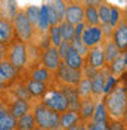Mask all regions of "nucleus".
<instances>
[{"label": "nucleus", "instance_id": "obj_1", "mask_svg": "<svg viewBox=\"0 0 127 130\" xmlns=\"http://www.w3.org/2000/svg\"><path fill=\"white\" fill-rule=\"evenodd\" d=\"M102 99L111 120H124V112H126L127 106V95L123 83L118 81V84L109 93H106Z\"/></svg>", "mask_w": 127, "mask_h": 130}, {"label": "nucleus", "instance_id": "obj_2", "mask_svg": "<svg viewBox=\"0 0 127 130\" xmlns=\"http://www.w3.org/2000/svg\"><path fill=\"white\" fill-rule=\"evenodd\" d=\"M33 114L37 126L44 130H59L61 126V114L52 111L41 101L33 106Z\"/></svg>", "mask_w": 127, "mask_h": 130}, {"label": "nucleus", "instance_id": "obj_3", "mask_svg": "<svg viewBox=\"0 0 127 130\" xmlns=\"http://www.w3.org/2000/svg\"><path fill=\"white\" fill-rule=\"evenodd\" d=\"M13 24V30H15V36L16 39L22 43L31 41L33 39V24L31 21L28 19V16L25 13V10H18V13L15 15V18L12 19Z\"/></svg>", "mask_w": 127, "mask_h": 130}, {"label": "nucleus", "instance_id": "obj_4", "mask_svg": "<svg viewBox=\"0 0 127 130\" xmlns=\"http://www.w3.org/2000/svg\"><path fill=\"white\" fill-rule=\"evenodd\" d=\"M41 102L47 108H50L52 111L59 112V114L65 112L68 109V101H67L65 95L62 93V90L59 87H56V89L49 87L47 92L44 93V96L41 98Z\"/></svg>", "mask_w": 127, "mask_h": 130}, {"label": "nucleus", "instance_id": "obj_5", "mask_svg": "<svg viewBox=\"0 0 127 130\" xmlns=\"http://www.w3.org/2000/svg\"><path fill=\"white\" fill-rule=\"evenodd\" d=\"M27 46L22 41H13L9 44V55H8V61L13 65L15 68H18L19 71L27 65Z\"/></svg>", "mask_w": 127, "mask_h": 130}, {"label": "nucleus", "instance_id": "obj_6", "mask_svg": "<svg viewBox=\"0 0 127 130\" xmlns=\"http://www.w3.org/2000/svg\"><path fill=\"white\" fill-rule=\"evenodd\" d=\"M83 78L81 70H72L68 65L62 62L56 71V81L58 84H67V86H78L80 80Z\"/></svg>", "mask_w": 127, "mask_h": 130}, {"label": "nucleus", "instance_id": "obj_7", "mask_svg": "<svg viewBox=\"0 0 127 130\" xmlns=\"http://www.w3.org/2000/svg\"><path fill=\"white\" fill-rule=\"evenodd\" d=\"M62 62L64 61L59 55V50H58L56 46H49L47 49H44L41 52V65L46 67L52 73H56Z\"/></svg>", "mask_w": 127, "mask_h": 130}, {"label": "nucleus", "instance_id": "obj_8", "mask_svg": "<svg viewBox=\"0 0 127 130\" xmlns=\"http://www.w3.org/2000/svg\"><path fill=\"white\" fill-rule=\"evenodd\" d=\"M81 40L87 47H93L101 44L103 40V31L101 25H86L84 31L81 34Z\"/></svg>", "mask_w": 127, "mask_h": 130}, {"label": "nucleus", "instance_id": "obj_9", "mask_svg": "<svg viewBox=\"0 0 127 130\" xmlns=\"http://www.w3.org/2000/svg\"><path fill=\"white\" fill-rule=\"evenodd\" d=\"M19 77V70L15 68L9 61L0 62V81L5 86H10L12 83H15Z\"/></svg>", "mask_w": 127, "mask_h": 130}, {"label": "nucleus", "instance_id": "obj_10", "mask_svg": "<svg viewBox=\"0 0 127 130\" xmlns=\"http://www.w3.org/2000/svg\"><path fill=\"white\" fill-rule=\"evenodd\" d=\"M86 64L92 65L96 70H103L106 67V61H105V53H103V46L98 44L90 47L87 58H86Z\"/></svg>", "mask_w": 127, "mask_h": 130}, {"label": "nucleus", "instance_id": "obj_11", "mask_svg": "<svg viewBox=\"0 0 127 130\" xmlns=\"http://www.w3.org/2000/svg\"><path fill=\"white\" fill-rule=\"evenodd\" d=\"M10 114L15 117L16 120L21 118L22 115L30 112V109L33 108V105L30 104V101H25V99H19V98H13L10 102H6Z\"/></svg>", "mask_w": 127, "mask_h": 130}, {"label": "nucleus", "instance_id": "obj_12", "mask_svg": "<svg viewBox=\"0 0 127 130\" xmlns=\"http://www.w3.org/2000/svg\"><path fill=\"white\" fill-rule=\"evenodd\" d=\"M58 87L62 90V93L65 95L67 101H68V109L78 111L80 105H81V98L78 95L77 87L75 86H67V84H59Z\"/></svg>", "mask_w": 127, "mask_h": 130}, {"label": "nucleus", "instance_id": "obj_13", "mask_svg": "<svg viewBox=\"0 0 127 130\" xmlns=\"http://www.w3.org/2000/svg\"><path fill=\"white\" fill-rule=\"evenodd\" d=\"M112 40L117 44V47L120 49L121 53L124 50H127V21H126V18H123L121 22L114 28Z\"/></svg>", "mask_w": 127, "mask_h": 130}, {"label": "nucleus", "instance_id": "obj_14", "mask_svg": "<svg viewBox=\"0 0 127 130\" xmlns=\"http://www.w3.org/2000/svg\"><path fill=\"white\" fill-rule=\"evenodd\" d=\"M108 68L105 67L103 70H99L95 74V77H92V90H93V98L96 99H101L103 98V89H105V80H106V75H108Z\"/></svg>", "mask_w": 127, "mask_h": 130}, {"label": "nucleus", "instance_id": "obj_15", "mask_svg": "<svg viewBox=\"0 0 127 130\" xmlns=\"http://www.w3.org/2000/svg\"><path fill=\"white\" fill-rule=\"evenodd\" d=\"M67 22L72 25H77L80 22H84V8L78 5V3H71L67 6V12H65V19Z\"/></svg>", "mask_w": 127, "mask_h": 130}, {"label": "nucleus", "instance_id": "obj_16", "mask_svg": "<svg viewBox=\"0 0 127 130\" xmlns=\"http://www.w3.org/2000/svg\"><path fill=\"white\" fill-rule=\"evenodd\" d=\"M16 120L10 114L8 105L0 101V130H16Z\"/></svg>", "mask_w": 127, "mask_h": 130}, {"label": "nucleus", "instance_id": "obj_17", "mask_svg": "<svg viewBox=\"0 0 127 130\" xmlns=\"http://www.w3.org/2000/svg\"><path fill=\"white\" fill-rule=\"evenodd\" d=\"M99 99L96 98H87V99H81V105H80V117H81V121L83 123H90L93 118V114L96 109V104H98Z\"/></svg>", "mask_w": 127, "mask_h": 130}, {"label": "nucleus", "instance_id": "obj_18", "mask_svg": "<svg viewBox=\"0 0 127 130\" xmlns=\"http://www.w3.org/2000/svg\"><path fill=\"white\" fill-rule=\"evenodd\" d=\"M81 123V117H80L78 111H72V109H67L65 112L61 114V126L59 130H68Z\"/></svg>", "mask_w": 127, "mask_h": 130}, {"label": "nucleus", "instance_id": "obj_19", "mask_svg": "<svg viewBox=\"0 0 127 130\" xmlns=\"http://www.w3.org/2000/svg\"><path fill=\"white\" fill-rule=\"evenodd\" d=\"M15 37V30L12 21L0 18V43L3 44H10Z\"/></svg>", "mask_w": 127, "mask_h": 130}, {"label": "nucleus", "instance_id": "obj_20", "mask_svg": "<svg viewBox=\"0 0 127 130\" xmlns=\"http://www.w3.org/2000/svg\"><path fill=\"white\" fill-rule=\"evenodd\" d=\"M28 78L43 81V83L47 84L49 81L52 80V71H49L43 65H36V67H31V70L28 71Z\"/></svg>", "mask_w": 127, "mask_h": 130}, {"label": "nucleus", "instance_id": "obj_21", "mask_svg": "<svg viewBox=\"0 0 127 130\" xmlns=\"http://www.w3.org/2000/svg\"><path fill=\"white\" fill-rule=\"evenodd\" d=\"M25 84H27V89L30 92V95L33 98H41L44 96V93L47 92V84L43 83V81H37V80H33V78H27L25 80Z\"/></svg>", "mask_w": 127, "mask_h": 130}, {"label": "nucleus", "instance_id": "obj_22", "mask_svg": "<svg viewBox=\"0 0 127 130\" xmlns=\"http://www.w3.org/2000/svg\"><path fill=\"white\" fill-rule=\"evenodd\" d=\"M64 62L68 65L70 68H72V70H83V67H84V64H86V59H84V58L81 56L78 52L71 46L68 55H67V59H65Z\"/></svg>", "mask_w": 127, "mask_h": 130}, {"label": "nucleus", "instance_id": "obj_23", "mask_svg": "<svg viewBox=\"0 0 127 130\" xmlns=\"http://www.w3.org/2000/svg\"><path fill=\"white\" fill-rule=\"evenodd\" d=\"M9 87H10V95L13 98H19V99H25V101H31L33 99V96L30 95V92L27 89L25 81L22 83V81L16 80L15 83H12Z\"/></svg>", "mask_w": 127, "mask_h": 130}, {"label": "nucleus", "instance_id": "obj_24", "mask_svg": "<svg viewBox=\"0 0 127 130\" xmlns=\"http://www.w3.org/2000/svg\"><path fill=\"white\" fill-rule=\"evenodd\" d=\"M92 123H95V124H108L109 123V115L106 111V106L103 104V99H99L96 104V109L95 114H93V118H92Z\"/></svg>", "mask_w": 127, "mask_h": 130}, {"label": "nucleus", "instance_id": "obj_25", "mask_svg": "<svg viewBox=\"0 0 127 130\" xmlns=\"http://www.w3.org/2000/svg\"><path fill=\"white\" fill-rule=\"evenodd\" d=\"M103 53H105V61H106V65H109L115 59V58L118 56L120 53V49L117 47V44L114 43L112 39H105L103 41Z\"/></svg>", "mask_w": 127, "mask_h": 130}, {"label": "nucleus", "instance_id": "obj_26", "mask_svg": "<svg viewBox=\"0 0 127 130\" xmlns=\"http://www.w3.org/2000/svg\"><path fill=\"white\" fill-rule=\"evenodd\" d=\"M106 68H108L109 73H111L112 75H115V77H120L123 73H126L127 71V65H126V62H124V56H123V53H120L111 64L106 65Z\"/></svg>", "mask_w": 127, "mask_h": 130}, {"label": "nucleus", "instance_id": "obj_27", "mask_svg": "<svg viewBox=\"0 0 127 130\" xmlns=\"http://www.w3.org/2000/svg\"><path fill=\"white\" fill-rule=\"evenodd\" d=\"M37 127V123H36V118H34V114L28 112L22 115L21 118H18V123H16V130H33Z\"/></svg>", "mask_w": 127, "mask_h": 130}, {"label": "nucleus", "instance_id": "obj_28", "mask_svg": "<svg viewBox=\"0 0 127 130\" xmlns=\"http://www.w3.org/2000/svg\"><path fill=\"white\" fill-rule=\"evenodd\" d=\"M77 90H78V95L81 99H87V98L93 96V90H92V80L87 78V77H83L80 80L78 86H77Z\"/></svg>", "mask_w": 127, "mask_h": 130}, {"label": "nucleus", "instance_id": "obj_29", "mask_svg": "<svg viewBox=\"0 0 127 130\" xmlns=\"http://www.w3.org/2000/svg\"><path fill=\"white\" fill-rule=\"evenodd\" d=\"M84 22H86V25H101L98 8H93V6L84 8Z\"/></svg>", "mask_w": 127, "mask_h": 130}, {"label": "nucleus", "instance_id": "obj_30", "mask_svg": "<svg viewBox=\"0 0 127 130\" xmlns=\"http://www.w3.org/2000/svg\"><path fill=\"white\" fill-rule=\"evenodd\" d=\"M59 30H61L62 40L72 41L74 39H75V28H74L72 24L67 22V21H62V22H59Z\"/></svg>", "mask_w": 127, "mask_h": 130}, {"label": "nucleus", "instance_id": "obj_31", "mask_svg": "<svg viewBox=\"0 0 127 130\" xmlns=\"http://www.w3.org/2000/svg\"><path fill=\"white\" fill-rule=\"evenodd\" d=\"M47 8H49V5H43V6L40 8V19H39V24H37V27H39V30H40L41 32L47 31L49 27H50Z\"/></svg>", "mask_w": 127, "mask_h": 130}, {"label": "nucleus", "instance_id": "obj_32", "mask_svg": "<svg viewBox=\"0 0 127 130\" xmlns=\"http://www.w3.org/2000/svg\"><path fill=\"white\" fill-rule=\"evenodd\" d=\"M49 39H50V43L52 46H56L59 47L61 43H62V36H61V30H59V25H55V27H50L49 28Z\"/></svg>", "mask_w": 127, "mask_h": 130}, {"label": "nucleus", "instance_id": "obj_33", "mask_svg": "<svg viewBox=\"0 0 127 130\" xmlns=\"http://www.w3.org/2000/svg\"><path fill=\"white\" fill-rule=\"evenodd\" d=\"M98 12H99V21H101V25H108L109 24L111 6H109L108 3H103L102 6L98 8Z\"/></svg>", "mask_w": 127, "mask_h": 130}, {"label": "nucleus", "instance_id": "obj_34", "mask_svg": "<svg viewBox=\"0 0 127 130\" xmlns=\"http://www.w3.org/2000/svg\"><path fill=\"white\" fill-rule=\"evenodd\" d=\"M71 46H72L74 49H75V50H77V52H78V53H80V55H81L83 58H84V59L87 58L89 52H90V47H87V46H86V44L83 43V40H81V39L75 37V39H74V40L71 41Z\"/></svg>", "mask_w": 127, "mask_h": 130}, {"label": "nucleus", "instance_id": "obj_35", "mask_svg": "<svg viewBox=\"0 0 127 130\" xmlns=\"http://www.w3.org/2000/svg\"><path fill=\"white\" fill-rule=\"evenodd\" d=\"M123 16H121V10L117 6H111V16H109V27L111 28H115L117 25L121 22Z\"/></svg>", "mask_w": 127, "mask_h": 130}, {"label": "nucleus", "instance_id": "obj_36", "mask_svg": "<svg viewBox=\"0 0 127 130\" xmlns=\"http://www.w3.org/2000/svg\"><path fill=\"white\" fill-rule=\"evenodd\" d=\"M25 13L28 16V19L31 21L33 25H37L39 24V19H40V8L37 6H28L25 9Z\"/></svg>", "mask_w": 127, "mask_h": 130}, {"label": "nucleus", "instance_id": "obj_37", "mask_svg": "<svg viewBox=\"0 0 127 130\" xmlns=\"http://www.w3.org/2000/svg\"><path fill=\"white\" fill-rule=\"evenodd\" d=\"M109 71V70H108ZM118 84V77H115V75H112L111 73H108L106 75V80H105V89H103V96L106 95V93H109L115 86Z\"/></svg>", "mask_w": 127, "mask_h": 130}, {"label": "nucleus", "instance_id": "obj_38", "mask_svg": "<svg viewBox=\"0 0 127 130\" xmlns=\"http://www.w3.org/2000/svg\"><path fill=\"white\" fill-rule=\"evenodd\" d=\"M53 8H55L56 13L59 16V19H61V22H62L64 19H65V12H67V3L64 2V0H53Z\"/></svg>", "mask_w": 127, "mask_h": 130}, {"label": "nucleus", "instance_id": "obj_39", "mask_svg": "<svg viewBox=\"0 0 127 130\" xmlns=\"http://www.w3.org/2000/svg\"><path fill=\"white\" fill-rule=\"evenodd\" d=\"M47 12H49V22H50V27L59 25L61 19H59V16H58V13H56V10H55V8H53V5H49Z\"/></svg>", "mask_w": 127, "mask_h": 130}, {"label": "nucleus", "instance_id": "obj_40", "mask_svg": "<svg viewBox=\"0 0 127 130\" xmlns=\"http://www.w3.org/2000/svg\"><path fill=\"white\" fill-rule=\"evenodd\" d=\"M108 130H126V121L124 120H111L109 118Z\"/></svg>", "mask_w": 127, "mask_h": 130}, {"label": "nucleus", "instance_id": "obj_41", "mask_svg": "<svg viewBox=\"0 0 127 130\" xmlns=\"http://www.w3.org/2000/svg\"><path fill=\"white\" fill-rule=\"evenodd\" d=\"M70 49H71V41H65V40H64L62 43H61V46L58 47V50H59V55H61V58H62V61H65V59H67V55H68Z\"/></svg>", "mask_w": 127, "mask_h": 130}, {"label": "nucleus", "instance_id": "obj_42", "mask_svg": "<svg viewBox=\"0 0 127 130\" xmlns=\"http://www.w3.org/2000/svg\"><path fill=\"white\" fill-rule=\"evenodd\" d=\"M98 71H99V70L93 68L92 65H89V64H84L83 70H81V73H83V77H87V78H92V77H95V74L98 73Z\"/></svg>", "mask_w": 127, "mask_h": 130}, {"label": "nucleus", "instance_id": "obj_43", "mask_svg": "<svg viewBox=\"0 0 127 130\" xmlns=\"http://www.w3.org/2000/svg\"><path fill=\"white\" fill-rule=\"evenodd\" d=\"M8 13L9 18H15V15L18 13V9H16V2L15 0H8Z\"/></svg>", "mask_w": 127, "mask_h": 130}, {"label": "nucleus", "instance_id": "obj_44", "mask_svg": "<svg viewBox=\"0 0 127 130\" xmlns=\"http://www.w3.org/2000/svg\"><path fill=\"white\" fill-rule=\"evenodd\" d=\"M8 55H9V44L0 43V62L8 61Z\"/></svg>", "mask_w": 127, "mask_h": 130}, {"label": "nucleus", "instance_id": "obj_45", "mask_svg": "<svg viewBox=\"0 0 127 130\" xmlns=\"http://www.w3.org/2000/svg\"><path fill=\"white\" fill-rule=\"evenodd\" d=\"M87 130H108V124H95V123H87Z\"/></svg>", "mask_w": 127, "mask_h": 130}, {"label": "nucleus", "instance_id": "obj_46", "mask_svg": "<svg viewBox=\"0 0 127 130\" xmlns=\"http://www.w3.org/2000/svg\"><path fill=\"white\" fill-rule=\"evenodd\" d=\"M86 6H93V8H99L103 5V0H84Z\"/></svg>", "mask_w": 127, "mask_h": 130}, {"label": "nucleus", "instance_id": "obj_47", "mask_svg": "<svg viewBox=\"0 0 127 130\" xmlns=\"http://www.w3.org/2000/svg\"><path fill=\"white\" fill-rule=\"evenodd\" d=\"M68 130H87V123H78L77 126H74V127H71V129Z\"/></svg>", "mask_w": 127, "mask_h": 130}, {"label": "nucleus", "instance_id": "obj_48", "mask_svg": "<svg viewBox=\"0 0 127 130\" xmlns=\"http://www.w3.org/2000/svg\"><path fill=\"white\" fill-rule=\"evenodd\" d=\"M5 87H6V86H5V84H3V83L0 81V99L5 96Z\"/></svg>", "mask_w": 127, "mask_h": 130}, {"label": "nucleus", "instance_id": "obj_49", "mask_svg": "<svg viewBox=\"0 0 127 130\" xmlns=\"http://www.w3.org/2000/svg\"><path fill=\"white\" fill-rule=\"evenodd\" d=\"M123 56H124V62H126V65H127V50L123 52Z\"/></svg>", "mask_w": 127, "mask_h": 130}, {"label": "nucleus", "instance_id": "obj_50", "mask_svg": "<svg viewBox=\"0 0 127 130\" xmlns=\"http://www.w3.org/2000/svg\"><path fill=\"white\" fill-rule=\"evenodd\" d=\"M124 121H127V106H126V112H124Z\"/></svg>", "mask_w": 127, "mask_h": 130}, {"label": "nucleus", "instance_id": "obj_51", "mask_svg": "<svg viewBox=\"0 0 127 130\" xmlns=\"http://www.w3.org/2000/svg\"><path fill=\"white\" fill-rule=\"evenodd\" d=\"M124 15H126V21H127V3H126V9H124Z\"/></svg>", "mask_w": 127, "mask_h": 130}, {"label": "nucleus", "instance_id": "obj_52", "mask_svg": "<svg viewBox=\"0 0 127 130\" xmlns=\"http://www.w3.org/2000/svg\"><path fill=\"white\" fill-rule=\"evenodd\" d=\"M124 90H126V95H127V81L124 83Z\"/></svg>", "mask_w": 127, "mask_h": 130}, {"label": "nucleus", "instance_id": "obj_53", "mask_svg": "<svg viewBox=\"0 0 127 130\" xmlns=\"http://www.w3.org/2000/svg\"><path fill=\"white\" fill-rule=\"evenodd\" d=\"M33 130H44V129H41V127H39V126H37L36 129H33Z\"/></svg>", "mask_w": 127, "mask_h": 130}, {"label": "nucleus", "instance_id": "obj_54", "mask_svg": "<svg viewBox=\"0 0 127 130\" xmlns=\"http://www.w3.org/2000/svg\"><path fill=\"white\" fill-rule=\"evenodd\" d=\"M126 130H127V121H126Z\"/></svg>", "mask_w": 127, "mask_h": 130}, {"label": "nucleus", "instance_id": "obj_55", "mask_svg": "<svg viewBox=\"0 0 127 130\" xmlns=\"http://www.w3.org/2000/svg\"><path fill=\"white\" fill-rule=\"evenodd\" d=\"M81 2H84V0H81Z\"/></svg>", "mask_w": 127, "mask_h": 130}]
</instances>
